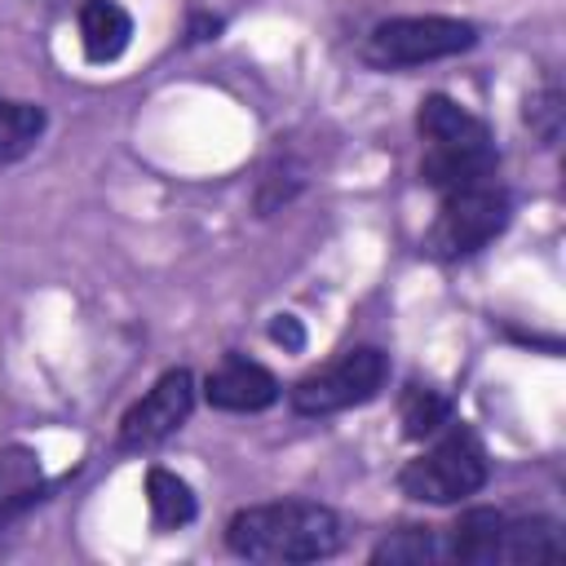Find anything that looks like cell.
Listing matches in <instances>:
<instances>
[{
	"label": "cell",
	"mask_w": 566,
	"mask_h": 566,
	"mask_svg": "<svg viewBox=\"0 0 566 566\" xmlns=\"http://www.w3.org/2000/svg\"><path fill=\"white\" fill-rule=\"evenodd\" d=\"M35 482H44L35 451L31 447H4L0 451V491H22V486H35Z\"/></svg>",
	"instance_id": "19"
},
{
	"label": "cell",
	"mask_w": 566,
	"mask_h": 566,
	"mask_svg": "<svg viewBox=\"0 0 566 566\" xmlns=\"http://www.w3.org/2000/svg\"><path fill=\"white\" fill-rule=\"evenodd\" d=\"M44 128H49V111L40 102H22V97L0 93V168L27 159L40 146Z\"/></svg>",
	"instance_id": "13"
},
{
	"label": "cell",
	"mask_w": 566,
	"mask_h": 566,
	"mask_svg": "<svg viewBox=\"0 0 566 566\" xmlns=\"http://www.w3.org/2000/svg\"><path fill=\"white\" fill-rule=\"evenodd\" d=\"M491 478V455L464 420H447L416 460L398 469V491L416 504H460Z\"/></svg>",
	"instance_id": "3"
},
{
	"label": "cell",
	"mask_w": 566,
	"mask_h": 566,
	"mask_svg": "<svg viewBox=\"0 0 566 566\" xmlns=\"http://www.w3.org/2000/svg\"><path fill=\"white\" fill-rule=\"evenodd\" d=\"M389 380V354L380 345H349L323 367L305 371L287 389V407L296 416H336L371 402Z\"/></svg>",
	"instance_id": "6"
},
{
	"label": "cell",
	"mask_w": 566,
	"mask_h": 566,
	"mask_svg": "<svg viewBox=\"0 0 566 566\" xmlns=\"http://www.w3.org/2000/svg\"><path fill=\"white\" fill-rule=\"evenodd\" d=\"M203 402L212 411H230V416H256V411H270L279 398H283V385L279 376L256 363V358H243V354H226L199 385Z\"/></svg>",
	"instance_id": "8"
},
{
	"label": "cell",
	"mask_w": 566,
	"mask_h": 566,
	"mask_svg": "<svg viewBox=\"0 0 566 566\" xmlns=\"http://www.w3.org/2000/svg\"><path fill=\"white\" fill-rule=\"evenodd\" d=\"M504 509L491 504H473L464 509L438 539H442V562H460V566H500V539H504Z\"/></svg>",
	"instance_id": "9"
},
{
	"label": "cell",
	"mask_w": 566,
	"mask_h": 566,
	"mask_svg": "<svg viewBox=\"0 0 566 566\" xmlns=\"http://www.w3.org/2000/svg\"><path fill=\"white\" fill-rule=\"evenodd\" d=\"M371 566H424V562H442V539L433 526H398L389 535H380L367 553Z\"/></svg>",
	"instance_id": "15"
},
{
	"label": "cell",
	"mask_w": 566,
	"mask_h": 566,
	"mask_svg": "<svg viewBox=\"0 0 566 566\" xmlns=\"http://www.w3.org/2000/svg\"><path fill=\"white\" fill-rule=\"evenodd\" d=\"M80 49L93 66H111L133 44V13L119 0H80Z\"/></svg>",
	"instance_id": "10"
},
{
	"label": "cell",
	"mask_w": 566,
	"mask_h": 566,
	"mask_svg": "<svg viewBox=\"0 0 566 566\" xmlns=\"http://www.w3.org/2000/svg\"><path fill=\"white\" fill-rule=\"evenodd\" d=\"M473 44H478V27L469 18L407 13V18L376 22L363 35L358 57L371 71H407V66H429V62H442V57H460Z\"/></svg>",
	"instance_id": "4"
},
{
	"label": "cell",
	"mask_w": 566,
	"mask_h": 566,
	"mask_svg": "<svg viewBox=\"0 0 566 566\" xmlns=\"http://www.w3.org/2000/svg\"><path fill=\"white\" fill-rule=\"evenodd\" d=\"M146 509H150V526L168 535V531H186L199 517V495L181 473L150 464L146 469Z\"/></svg>",
	"instance_id": "12"
},
{
	"label": "cell",
	"mask_w": 566,
	"mask_h": 566,
	"mask_svg": "<svg viewBox=\"0 0 566 566\" xmlns=\"http://www.w3.org/2000/svg\"><path fill=\"white\" fill-rule=\"evenodd\" d=\"M566 539L557 517H509L500 539V566H535V562H562Z\"/></svg>",
	"instance_id": "11"
},
{
	"label": "cell",
	"mask_w": 566,
	"mask_h": 566,
	"mask_svg": "<svg viewBox=\"0 0 566 566\" xmlns=\"http://www.w3.org/2000/svg\"><path fill=\"white\" fill-rule=\"evenodd\" d=\"M49 495H53V482H35V486H22V491H0V548H4V535H13V526L31 509H40Z\"/></svg>",
	"instance_id": "18"
},
{
	"label": "cell",
	"mask_w": 566,
	"mask_h": 566,
	"mask_svg": "<svg viewBox=\"0 0 566 566\" xmlns=\"http://www.w3.org/2000/svg\"><path fill=\"white\" fill-rule=\"evenodd\" d=\"M509 221H513V199L500 186V177L447 190L438 195V217L424 230V252L433 261H464L482 252L491 239H500Z\"/></svg>",
	"instance_id": "5"
},
{
	"label": "cell",
	"mask_w": 566,
	"mask_h": 566,
	"mask_svg": "<svg viewBox=\"0 0 566 566\" xmlns=\"http://www.w3.org/2000/svg\"><path fill=\"white\" fill-rule=\"evenodd\" d=\"M420 181L438 195L500 177V150L491 128L447 93H424L416 106Z\"/></svg>",
	"instance_id": "2"
},
{
	"label": "cell",
	"mask_w": 566,
	"mask_h": 566,
	"mask_svg": "<svg viewBox=\"0 0 566 566\" xmlns=\"http://www.w3.org/2000/svg\"><path fill=\"white\" fill-rule=\"evenodd\" d=\"M305 190V164L279 155L265 164L261 181H256V217H274L283 203H292Z\"/></svg>",
	"instance_id": "16"
},
{
	"label": "cell",
	"mask_w": 566,
	"mask_h": 566,
	"mask_svg": "<svg viewBox=\"0 0 566 566\" xmlns=\"http://www.w3.org/2000/svg\"><path fill=\"white\" fill-rule=\"evenodd\" d=\"M526 124H531V133L539 137V146H557V137H562V119H566V106H562V88H557V80H544L531 97H526Z\"/></svg>",
	"instance_id": "17"
},
{
	"label": "cell",
	"mask_w": 566,
	"mask_h": 566,
	"mask_svg": "<svg viewBox=\"0 0 566 566\" xmlns=\"http://www.w3.org/2000/svg\"><path fill=\"white\" fill-rule=\"evenodd\" d=\"M398 420H402V433H407L411 442H424V438H433V433H438L447 420H455V416H451V398H447L442 389L411 380V385L398 394Z\"/></svg>",
	"instance_id": "14"
},
{
	"label": "cell",
	"mask_w": 566,
	"mask_h": 566,
	"mask_svg": "<svg viewBox=\"0 0 566 566\" xmlns=\"http://www.w3.org/2000/svg\"><path fill=\"white\" fill-rule=\"evenodd\" d=\"M345 544L340 513L318 500H270L234 509L226 522V548L243 562H279V566H305L327 562Z\"/></svg>",
	"instance_id": "1"
},
{
	"label": "cell",
	"mask_w": 566,
	"mask_h": 566,
	"mask_svg": "<svg viewBox=\"0 0 566 566\" xmlns=\"http://www.w3.org/2000/svg\"><path fill=\"white\" fill-rule=\"evenodd\" d=\"M270 340L274 345H283V349H305V327H301V318L296 314H274L270 318Z\"/></svg>",
	"instance_id": "20"
},
{
	"label": "cell",
	"mask_w": 566,
	"mask_h": 566,
	"mask_svg": "<svg viewBox=\"0 0 566 566\" xmlns=\"http://www.w3.org/2000/svg\"><path fill=\"white\" fill-rule=\"evenodd\" d=\"M226 27L221 13H208V9H195L190 13V27H186V44H203V40H217Z\"/></svg>",
	"instance_id": "21"
},
{
	"label": "cell",
	"mask_w": 566,
	"mask_h": 566,
	"mask_svg": "<svg viewBox=\"0 0 566 566\" xmlns=\"http://www.w3.org/2000/svg\"><path fill=\"white\" fill-rule=\"evenodd\" d=\"M195 398H199V385H195V371L190 367H168L159 371V380L119 416V429H115V447L119 451H155L159 442H168L195 411Z\"/></svg>",
	"instance_id": "7"
}]
</instances>
